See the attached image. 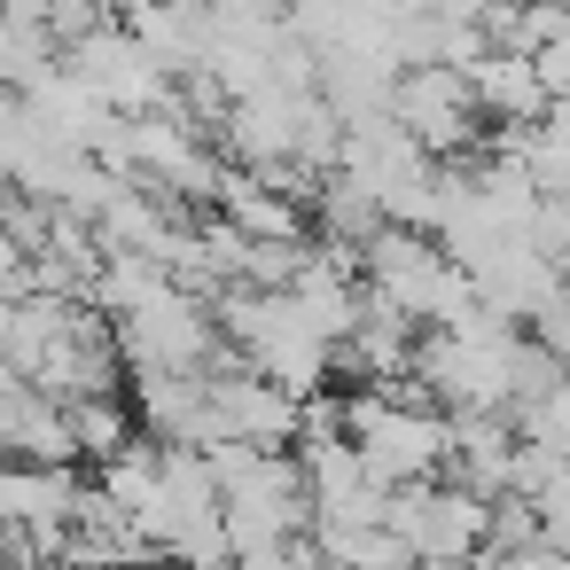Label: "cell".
I'll use <instances>...</instances> for the list:
<instances>
[{
  "instance_id": "cell-1",
  "label": "cell",
  "mask_w": 570,
  "mask_h": 570,
  "mask_svg": "<svg viewBox=\"0 0 570 570\" xmlns=\"http://www.w3.org/2000/svg\"><path fill=\"white\" fill-rule=\"evenodd\" d=\"M383 531H399L414 562L469 570V562L492 547V500L469 492V484H453V476H438V484H399Z\"/></svg>"
},
{
  "instance_id": "cell-2",
  "label": "cell",
  "mask_w": 570,
  "mask_h": 570,
  "mask_svg": "<svg viewBox=\"0 0 570 570\" xmlns=\"http://www.w3.org/2000/svg\"><path fill=\"white\" fill-rule=\"evenodd\" d=\"M391 118H399L438 165H461L469 149H484L476 87H469V71H453V63H422V71H406L399 95H391Z\"/></svg>"
},
{
  "instance_id": "cell-3",
  "label": "cell",
  "mask_w": 570,
  "mask_h": 570,
  "mask_svg": "<svg viewBox=\"0 0 570 570\" xmlns=\"http://www.w3.org/2000/svg\"><path fill=\"white\" fill-rule=\"evenodd\" d=\"M212 406H219V430L243 438V445H258V453H289L297 430H305V399H289L258 367H219L212 375Z\"/></svg>"
},
{
  "instance_id": "cell-4",
  "label": "cell",
  "mask_w": 570,
  "mask_h": 570,
  "mask_svg": "<svg viewBox=\"0 0 570 570\" xmlns=\"http://www.w3.org/2000/svg\"><path fill=\"white\" fill-rule=\"evenodd\" d=\"M0 453H9V461H40V469H79L71 406L48 399L40 383L9 375V383H0Z\"/></svg>"
},
{
  "instance_id": "cell-5",
  "label": "cell",
  "mask_w": 570,
  "mask_h": 570,
  "mask_svg": "<svg viewBox=\"0 0 570 570\" xmlns=\"http://www.w3.org/2000/svg\"><path fill=\"white\" fill-rule=\"evenodd\" d=\"M515 461H523V438L508 414H453V461L445 476L484 492V500H508L515 492Z\"/></svg>"
},
{
  "instance_id": "cell-6",
  "label": "cell",
  "mask_w": 570,
  "mask_h": 570,
  "mask_svg": "<svg viewBox=\"0 0 570 570\" xmlns=\"http://www.w3.org/2000/svg\"><path fill=\"white\" fill-rule=\"evenodd\" d=\"M469 87H476V110H484L492 126H539V118L554 110V95H547L539 63H531V56H515V48L476 56V63H469Z\"/></svg>"
},
{
  "instance_id": "cell-7",
  "label": "cell",
  "mask_w": 570,
  "mask_h": 570,
  "mask_svg": "<svg viewBox=\"0 0 570 570\" xmlns=\"http://www.w3.org/2000/svg\"><path fill=\"white\" fill-rule=\"evenodd\" d=\"M71 430H79V461H118L134 438H141V414H134V399H71Z\"/></svg>"
},
{
  "instance_id": "cell-8",
  "label": "cell",
  "mask_w": 570,
  "mask_h": 570,
  "mask_svg": "<svg viewBox=\"0 0 570 570\" xmlns=\"http://www.w3.org/2000/svg\"><path fill=\"white\" fill-rule=\"evenodd\" d=\"M500 570H570L562 547H523V554H500Z\"/></svg>"
},
{
  "instance_id": "cell-9",
  "label": "cell",
  "mask_w": 570,
  "mask_h": 570,
  "mask_svg": "<svg viewBox=\"0 0 570 570\" xmlns=\"http://www.w3.org/2000/svg\"><path fill=\"white\" fill-rule=\"evenodd\" d=\"M219 9H243V17H289L297 0H219Z\"/></svg>"
},
{
  "instance_id": "cell-10",
  "label": "cell",
  "mask_w": 570,
  "mask_h": 570,
  "mask_svg": "<svg viewBox=\"0 0 570 570\" xmlns=\"http://www.w3.org/2000/svg\"><path fill=\"white\" fill-rule=\"evenodd\" d=\"M414 570H445V562H414Z\"/></svg>"
}]
</instances>
